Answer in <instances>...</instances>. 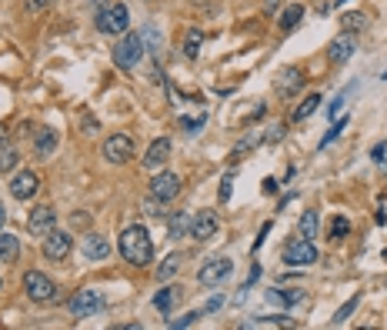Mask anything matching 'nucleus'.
Here are the masks:
<instances>
[{
	"label": "nucleus",
	"mask_w": 387,
	"mask_h": 330,
	"mask_svg": "<svg viewBox=\"0 0 387 330\" xmlns=\"http://www.w3.org/2000/svg\"><path fill=\"white\" fill-rule=\"evenodd\" d=\"M117 247H120V257L127 264H134V267H147L154 260V240H151L147 227H140V224H134V227H127L120 233Z\"/></svg>",
	"instance_id": "obj_1"
},
{
	"label": "nucleus",
	"mask_w": 387,
	"mask_h": 330,
	"mask_svg": "<svg viewBox=\"0 0 387 330\" xmlns=\"http://www.w3.org/2000/svg\"><path fill=\"white\" fill-rule=\"evenodd\" d=\"M144 57V34H120V40L114 43V64L120 70H134Z\"/></svg>",
	"instance_id": "obj_2"
},
{
	"label": "nucleus",
	"mask_w": 387,
	"mask_h": 330,
	"mask_svg": "<svg viewBox=\"0 0 387 330\" xmlns=\"http://www.w3.org/2000/svg\"><path fill=\"white\" fill-rule=\"evenodd\" d=\"M127 27H131V14H127V7L124 3H107L100 14H97V30L100 34H127Z\"/></svg>",
	"instance_id": "obj_3"
},
{
	"label": "nucleus",
	"mask_w": 387,
	"mask_h": 330,
	"mask_svg": "<svg viewBox=\"0 0 387 330\" xmlns=\"http://www.w3.org/2000/svg\"><path fill=\"white\" fill-rule=\"evenodd\" d=\"M23 291H27V297H30L34 304H50V300L57 297V284H54L47 273L30 271L23 277Z\"/></svg>",
	"instance_id": "obj_4"
},
{
	"label": "nucleus",
	"mask_w": 387,
	"mask_h": 330,
	"mask_svg": "<svg viewBox=\"0 0 387 330\" xmlns=\"http://www.w3.org/2000/svg\"><path fill=\"white\" fill-rule=\"evenodd\" d=\"M234 271V260H227V257H211L200 271H197V284L200 287H220L227 277H231Z\"/></svg>",
	"instance_id": "obj_5"
},
{
	"label": "nucleus",
	"mask_w": 387,
	"mask_h": 330,
	"mask_svg": "<svg viewBox=\"0 0 387 330\" xmlns=\"http://www.w3.org/2000/svg\"><path fill=\"white\" fill-rule=\"evenodd\" d=\"M107 307V297H104V291H77L74 297H70V313L74 317H94V313H100Z\"/></svg>",
	"instance_id": "obj_6"
},
{
	"label": "nucleus",
	"mask_w": 387,
	"mask_h": 330,
	"mask_svg": "<svg viewBox=\"0 0 387 330\" xmlns=\"http://www.w3.org/2000/svg\"><path fill=\"white\" fill-rule=\"evenodd\" d=\"M317 260V247L314 240H304V237H294L287 247H284V264L287 267H308Z\"/></svg>",
	"instance_id": "obj_7"
},
{
	"label": "nucleus",
	"mask_w": 387,
	"mask_h": 330,
	"mask_svg": "<svg viewBox=\"0 0 387 330\" xmlns=\"http://www.w3.org/2000/svg\"><path fill=\"white\" fill-rule=\"evenodd\" d=\"M134 157V140L127 134H114L104 140V160H111V164H127Z\"/></svg>",
	"instance_id": "obj_8"
},
{
	"label": "nucleus",
	"mask_w": 387,
	"mask_h": 330,
	"mask_svg": "<svg viewBox=\"0 0 387 330\" xmlns=\"http://www.w3.org/2000/svg\"><path fill=\"white\" fill-rule=\"evenodd\" d=\"M74 251V240H70V233L64 231H50L44 237V257L47 260H67Z\"/></svg>",
	"instance_id": "obj_9"
},
{
	"label": "nucleus",
	"mask_w": 387,
	"mask_h": 330,
	"mask_svg": "<svg viewBox=\"0 0 387 330\" xmlns=\"http://www.w3.org/2000/svg\"><path fill=\"white\" fill-rule=\"evenodd\" d=\"M217 227H220V220H217L214 211H197L191 217V233L187 237H194V240H211V237H217Z\"/></svg>",
	"instance_id": "obj_10"
},
{
	"label": "nucleus",
	"mask_w": 387,
	"mask_h": 330,
	"mask_svg": "<svg viewBox=\"0 0 387 330\" xmlns=\"http://www.w3.org/2000/svg\"><path fill=\"white\" fill-rule=\"evenodd\" d=\"M177 194H180V177L171 174V171H164V174H157L151 180V197H157V200L171 204Z\"/></svg>",
	"instance_id": "obj_11"
},
{
	"label": "nucleus",
	"mask_w": 387,
	"mask_h": 330,
	"mask_svg": "<svg viewBox=\"0 0 387 330\" xmlns=\"http://www.w3.org/2000/svg\"><path fill=\"white\" fill-rule=\"evenodd\" d=\"M354 50H357V40H354L350 30H344V34H337V37L328 43V60L330 64H344V60L354 57Z\"/></svg>",
	"instance_id": "obj_12"
},
{
	"label": "nucleus",
	"mask_w": 387,
	"mask_h": 330,
	"mask_svg": "<svg viewBox=\"0 0 387 330\" xmlns=\"http://www.w3.org/2000/svg\"><path fill=\"white\" fill-rule=\"evenodd\" d=\"M40 191V177L34 171H20L14 180H10V194L14 200H30V197Z\"/></svg>",
	"instance_id": "obj_13"
},
{
	"label": "nucleus",
	"mask_w": 387,
	"mask_h": 330,
	"mask_svg": "<svg viewBox=\"0 0 387 330\" xmlns=\"http://www.w3.org/2000/svg\"><path fill=\"white\" fill-rule=\"evenodd\" d=\"M54 224H57V214H54V207H47V204L34 207V211H30V217H27V227H30V233H44V237L54 231Z\"/></svg>",
	"instance_id": "obj_14"
},
{
	"label": "nucleus",
	"mask_w": 387,
	"mask_h": 330,
	"mask_svg": "<svg viewBox=\"0 0 387 330\" xmlns=\"http://www.w3.org/2000/svg\"><path fill=\"white\" fill-rule=\"evenodd\" d=\"M167 157H171V140H167V137H157L154 144L147 147V154H144V167L157 171V167L167 164Z\"/></svg>",
	"instance_id": "obj_15"
},
{
	"label": "nucleus",
	"mask_w": 387,
	"mask_h": 330,
	"mask_svg": "<svg viewBox=\"0 0 387 330\" xmlns=\"http://www.w3.org/2000/svg\"><path fill=\"white\" fill-rule=\"evenodd\" d=\"M84 257H87V260H104V257H111V240H107L104 233H87V237H84Z\"/></svg>",
	"instance_id": "obj_16"
},
{
	"label": "nucleus",
	"mask_w": 387,
	"mask_h": 330,
	"mask_svg": "<svg viewBox=\"0 0 387 330\" xmlns=\"http://www.w3.org/2000/svg\"><path fill=\"white\" fill-rule=\"evenodd\" d=\"M57 144H60V137L54 127H40L37 130V140H34V154L37 157H54V151H57Z\"/></svg>",
	"instance_id": "obj_17"
},
{
	"label": "nucleus",
	"mask_w": 387,
	"mask_h": 330,
	"mask_svg": "<svg viewBox=\"0 0 387 330\" xmlns=\"http://www.w3.org/2000/svg\"><path fill=\"white\" fill-rule=\"evenodd\" d=\"M301 84H304V74H301L297 67H284L281 77H277V94H281V97H290V94H297Z\"/></svg>",
	"instance_id": "obj_18"
},
{
	"label": "nucleus",
	"mask_w": 387,
	"mask_h": 330,
	"mask_svg": "<svg viewBox=\"0 0 387 330\" xmlns=\"http://www.w3.org/2000/svg\"><path fill=\"white\" fill-rule=\"evenodd\" d=\"M184 297V287H177V284H167L164 291H157V297H154V307L160 313H171L177 307V300Z\"/></svg>",
	"instance_id": "obj_19"
},
{
	"label": "nucleus",
	"mask_w": 387,
	"mask_h": 330,
	"mask_svg": "<svg viewBox=\"0 0 387 330\" xmlns=\"http://www.w3.org/2000/svg\"><path fill=\"white\" fill-rule=\"evenodd\" d=\"M17 257H20V240L14 233L0 231V260L3 264H17Z\"/></svg>",
	"instance_id": "obj_20"
},
{
	"label": "nucleus",
	"mask_w": 387,
	"mask_h": 330,
	"mask_svg": "<svg viewBox=\"0 0 387 330\" xmlns=\"http://www.w3.org/2000/svg\"><path fill=\"white\" fill-rule=\"evenodd\" d=\"M191 217L194 214H187V211H177V214L167 220V233H171V237H187V233H191Z\"/></svg>",
	"instance_id": "obj_21"
},
{
	"label": "nucleus",
	"mask_w": 387,
	"mask_h": 330,
	"mask_svg": "<svg viewBox=\"0 0 387 330\" xmlns=\"http://www.w3.org/2000/svg\"><path fill=\"white\" fill-rule=\"evenodd\" d=\"M177 271H180V253H171V257H164V264L157 267V280H160V284H167Z\"/></svg>",
	"instance_id": "obj_22"
},
{
	"label": "nucleus",
	"mask_w": 387,
	"mask_h": 330,
	"mask_svg": "<svg viewBox=\"0 0 387 330\" xmlns=\"http://www.w3.org/2000/svg\"><path fill=\"white\" fill-rule=\"evenodd\" d=\"M314 233H317V211H304L301 224H297V237H304V240H314Z\"/></svg>",
	"instance_id": "obj_23"
},
{
	"label": "nucleus",
	"mask_w": 387,
	"mask_h": 330,
	"mask_svg": "<svg viewBox=\"0 0 387 330\" xmlns=\"http://www.w3.org/2000/svg\"><path fill=\"white\" fill-rule=\"evenodd\" d=\"M301 20H304V7H301V3H290L287 10L281 14V30H294Z\"/></svg>",
	"instance_id": "obj_24"
},
{
	"label": "nucleus",
	"mask_w": 387,
	"mask_h": 330,
	"mask_svg": "<svg viewBox=\"0 0 387 330\" xmlns=\"http://www.w3.org/2000/svg\"><path fill=\"white\" fill-rule=\"evenodd\" d=\"M317 107H321V94H310V97H304V100H301V107L294 110V120H297V124H301V120H308Z\"/></svg>",
	"instance_id": "obj_25"
},
{
	"label": "nucleus",
	"mask_w": 387,
	"mask_h": 330,
	"mask_svg": "<svg viewBox=\"0 0 387 330\" xmlns=\"http://www.w3.org/2000/svg\"><path fill=\"white\" fill-rule=\"evenodd\" d=\"M200 43H204V30H197V27L187 30V37H184V54H187V57H197V54H200Z\"/></svg>",
	"instance_id": "obj_26"
},
{
	"label": "nucleus",
	"mask_w": 387,
	"mask_h": 330,
	"mask_svg": "<svg viewBox=\"0 0 387 330\" xmlns=\"http://www.w3.org/2000/svg\"><path fill=\"white\" fill-rule=\"evenodd\" d=\"M17 151H14V147H10V144H3V147H0V174H7V171H14V167H17Z\"/></svg>",
	"instance_id": "obj_27"
},
{
	"label": "nucleus",
	"mask_w": 387,
	"mask_h": 330,
	"mask_svg": "<svg viewBox=\"0 0 387 330\" xmlns=\"http://www.w3.org/2000/svg\"><path fill=\"white\" fill-rule=\"evenodd\" d=\"M357 304H361V297H357V293H354V297H350L348 304H344V307H341V311L334 313V317H330V324H348V317L354 311H357Z\"/></svg>",
	"instance_id": "obj_28"
},
{
	"label": "nucleus",
	"mask_w": 387,
	"mask_h": 330,
	"mask_svg": "<svg viewBox=\"0 0 387 330\" xmlns=\"http://www.w3.org/2000/svg\"><path fill=\"white\" fill-rule=\"evenodd\" d=\"M344 127H348V120H344V117H341V120H337V124H334V127H330L328 134L321 137V151H324V147H328V144H334V140H337V137H341V130H344Z\"/></svg>",
	"instance_id": "obj_29"
},
{
	"label": "nucleus",
	"mask_w": 387,
	"mask_h": 330,
	"mask_svg": "<svg viewBox=\"0 0 387 330\" xmlns=\"http://www.w3.org/2000/svg\"><path fill=\"white\" fill-rule=\"evenodd\" d=\"M348 94H350V87H344V90H341V94L334 97V104L328 107V114H330V117H341V110H344V104H348Z\"/></svg>",
	"instance_id": "obj_30"
},
{
	"label": "nucleus",
	"mask_w": 387,
	"mask_h": 330,
	"mask_svg": "<svg viewBox=\"0 0 387 330\" xmlns=\"http://www.w3.org/2000/svg\"><path fill=\"white\" fill-rule=\"evenodd\" d=\"M341 23H344V30H361V27L368 23V17H364V14H344Z\"/></svg>",
	"instance_id": "obj_31"
},
{
	"label": "nucleus",
	"mask_w": 387,
	"mask_h": 330,
	"mask_svg": "<svg viewBox=\"0 0 387 330\" xmlns=\"http://www.w3.org/2000/svg\"><path fill=\"white\" fill-rule=\"evenodd\" d=\"M160 207H167L164 200H157V197H151V200H144V214L147 217H164V211Z\"/></svg>",
	"instance_id": "obj_32"
},
{
	"label": "nucleus",
	"mask_w": 387,
	"mask_h": 330,
	"mask_svg": "<svg viewBox=\"0 0 387 330\" xmlns=\"http://www.w3.org/2000/svg\"><path fill=\"white\" fill-rule=\"evenodd\" d=\"M204 311H191V313H184V317H177L171 327H177V330H184V327H191V324H197V317H200Z\"/></svg>",
	"instance_id": "obj_33"
},
{
	"label": "nucleus",
	"mask_w": 387,
	"mask_h": 330,
	"mask_svg": "<svg viewBox=\"0 0 387 330\" xmlns=\"http://www.w3.org/2000/svg\"><path fill=\"white\" fill-rule=\"evenodd\" d=\"M348 231H350V224L344 220V217H337V220H334V227H330V237H334V240H341V237H348Z\"/></svg>",
	"instance_id": "obj_34"
},
{
	"label": "nucleus",
	"mask_w": 387,
	"mask_h": 330,
	"mask_svg": "<svg viewBox=\"0 0 387 330\" xmlns=\"http://www.w3.org/2000/svg\"><path fill=\"white\" fill-rule=\"evenodd\" d=\"M370 157H374V164H387V140H381V144L370 151Z\"/></svg>",
	"instance_id": "obj_35"
},
{
	"label": "nucleus",
	"mask_w": 387,
	"mask_h": 330,
	"mask_svg": "<svg viewBox=\"0 0 387 330\" xmlns=\"http://www.w3.org/2000/svg\"><path fill=\"white\" fill-rule=\"evenodd\" d=\"M231 184H234V177H231V174L220 180V204H227V200H231Z\"/></svg>",
	"instance_id": "obj_36"
},
{
	"label": "nucleus",
	"mask_w": 387,
	"mask_h": 330,
	"mask_svg": "<svg viewBox=\"0 0 387 330\" xmlns=\"http://www.w3.org/2000/svg\"><path fill=\"white\" fill-rule=\"evenodd\" d=\"M204 120H207V117H204V114L197 117V120H191V117H187V120H184V127H187V134H197V130L204 127Z\"/></svg>",
	"instance_id": "obj_37"
},
{
	"label": "nucleus",
	"mask_w": 387,
	"mask_h": 330,
	"mask_svg": "<svg viewBox=\"0 0 387 330\" xmlns=\"http://www.w3.org/2000/svg\"><path fill=\"white\" fill-rule=\"evenodd\" d=\"M284 293V300H287V304H301V300H304V291H297V287H290V291H281Z\"/></svg>",
	"instance_id": "obj_38"
},
{
	"label": "nucleus",
	"mask_w": 387,
	"mask_h": 330,
	"mask_svg": "<svg viewBox=\"0 0 387 330\" xmlns=\"http://www.w3.org/2000/svg\"><path fill=\"white\" fill-rule=\"evenodd\" d=\"M47 7H50V0H27V10H34V14L47 10Z\"/></svg>",
	"instance_id": "obj_39"
},
{
	"label": "nucleus",
	"mask_w": 387,
	"mask_h": 330,
	"mask_svg": "<svg viewBox=\"0 0 387 330\" xmlns=\"http://www.w3.org/2000/svg\"><path fill=\"white\" fill-rule=\"evenodd\" d=\"M220 307H224V297H211L207 307H204V313H214V311H220Z\"/></svg>",
	"instance_id": "obj_40"
},
{
	"label": "nucleus",
	"mask_w": 387,
	"mask_h": 330,
	"mask_svg": "<svg viewBox=\"0 0 387 330\" xmlns=\"http://www.w3.org/2000/svg\"><path fill=\"white\" fill-rule=\"evenodd\" d=\"M281 137H284V127H281V124H274V127H271V134H267V140H271V144H277Z\"/></svg>",
	"instance_id": "obj_41"
},
{
	"label": "nucleus",
	"mask_w": 387,
	"mask_h": 330,
	"mask_svg": "<svg viewBox=\"0 0 387 330\" xmlns=\"http://www.w3.org/2000/svg\"><path fill=\"white\" fill-rule=\"evenodd\" d=\"M84 130H87V134H94V130H97V120H94V117H84Z\"/></svg>",
	"instance_id": "obj_42"
},
{
	"label": "nucleus",
	"mask_w": 387,
	"mask_h": 330,
	"mask_svg": "<svg viewBox=\"0 0 387 330\" xmlns=\"http://www.w3.org/2000/svg\"><path fill=\"white\" fill-rule=\"evenodd\" d=\"M274 191H277V180H271V177H267V180H264V194H274Z\"/></svg>",
	"instance_id": "obj_43"
},
{
	"label": "nucleus",
	"mask_w": 387,
	"mask_h": 330,
	"mask_svg": "<svg viewBox=\"0 0 387 330\" xmlns=\"http://www.w3.org/2000/svg\"><path fill=\"white\" fill-rule=\"evenodd\" d=\"M281 3H284V0H267V3H264V10H267V14H271V10H277V7H281Z\"/></svg>",
	"instance_id": "obj_44"
},
{
	"label": "nucleus",
	"mask_w": 387,
	"mask_h": 330,
	"mask_svg": "<svg viewBox=\"0 0 387 330\" xmlns=\"http://www.w3.org/2000/svg\"><path fill=\"white\" fill-rule=\"evenodd\" d=\"M91 3H94V7H100V10L107 7V0H91Z\"/></svg>",
	"instance_id": "obj_45"
},
{
	"label": "nucleus",
	"mask_w": 387,
	"mask_h": 330,
	"mask_svg": "<svg viewBox=\"0 0 387 330\" xmlns=\"http://www.w3.org/2000/svg\"><path fill=\"white\" fill-rule=\"evenodd\" d=\"M3 220H7V211H3V207H0V227H3Z\"/></svg>",
	"instance_id": "obj_46"
},
{
	"label": "nucleus",
	"mask_w": 387,
	"mask_h": 330,
	"mask_svg": "<svg viewBox=\"0 0 387 330\" xmlns=\"http://www.w3.org/2000/svg\"><path fill=\"white\" fill-rule=\"evenodd\" d=\"M334 3H348V0H334Z\"/></svg>",
	"instance_id": "obj_47"
},
{
	"label": "nucleus",
	"mask_w": 387,
	"mask_h": 330,
	"mask_svg": "<svg viewBox=\"0 0 387 330\" xmlns=\"http://www.w3.org/2000/svg\"><path fill=\"white\" fill-rule=\"evenodd\" d=\"M381 80H387V70H384V77H381Z\"/></svg>",
	"instance_id": "obj_48"
}]
</instances>
